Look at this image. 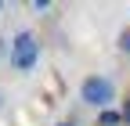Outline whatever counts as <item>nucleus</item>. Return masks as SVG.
<instances>
[{"label":"nucleus","mask_w":130,"mask_h":126,"mask_svg":"<svg viewBox=\"0 0 130 126\" xmlns=\"http://www.w3.org/2000/svg\"><path fill=\"white\" fill-rule=\"evenodd\" d=\"M79 101L90 104V108H98V112H105V108L116 101V83H112L108 76L94 72V76H87V79L79 83Z\"/></svg>","instance_id":"nucleus-1"},{"label":"nucleus","mask_w":130,"mask_h":126,"mask_svg":"<svg viewBox=\"0 0 130 126\" xmlns=\"http://www.w3.org/2000/svg\"><path fill=\"white\" fill-rule=\"evenodd\" d=\"M11 65L18 72H32L40 65V40L32 36L29 29L14 33V40H11Z\"/></svg>","instance_id":"nucleus-2"},{"label":"nucleus","mask_w":130,"mask_h":126,"mask_svg":"<svg viewBox=\"0 0 130 126\" xmlns=\"http://www.w3.org/2000/svg\"><path fill=\"white\" fill-rule=\"evenodd\" d=\"M98 126H123V112H116V108L98 112Z\"/></svg>","instance_id":"nucleus-3"},{"label":"nucleus","mask_w":130,"mask_h":126,"mask_svg":"<svg viewBox=\"0 0 130 126\" xmlns=\"http://www.w3.org/2000/svg\"><path fill=\"white\" fill-rule=\"evenodd\" d=\"M116 47H119L123 54H130V25L123 29V33H119V43H116Z\"/></svg>","instance_id":"nucleus-4"},{"label":"nucleus","mask_w":130,"mask_h":126,"mask_svg":"<svg viewBox=\"0 0 130 126\" xmlns=\"http://www.w3.org/2000/svg\"><path fill=\"white\" fill-rule=\"evenodd\" d=\"M29 7H32V11H47V7H51V0H32Z\"/></svg>","instance_id":"nucleus-5"},{"label":"nucleus","mask_w":130,"mask_h":126,"mask_svg":"<svg viewBox=\"0 0 130 126\" xmlns=\"http://www.w3.org/2000/svg\"><path fill=\"white\" fill-rule=\"evenodd\" d=\"M119 112H123V122H126V126H130V97H126V101H123V108H119Z\"/></svg>","instance_id":"nucleus-6"},{"label":"nucleus","mask_w":130,"mask_h":126,"mask_svg":"<svg viewBox=\"0 0 130 126\" xmlns=\"http://www.w3.org/2000/svg\"><path fill=\"white\" fill-rule=\"evenodd\" d=\"M54 126H76V122H72V119H61V122H54Z\"/></svg>","instance_id":"nucleus-7"},{"label":"nucleus","mask_w":130,"mask_h":126,"mask_svg":"<svg viewBox=\"0 0 130 126\" xmlns=\"http://www.w3.org/2000/svg\"><path fill=\"white\" fill-rule=\"evenodd\" d=\"M0 108H4V90H0Z\"/></svg>","instance_id":"nucleus-8"},{"label":"nucleus","mask_w":130,"mask_h":126,"mask_svg":"<svg viewBox=\"0 0 130 126\" xmlns=\"http://www.w3.org/2000/svg\"><path fill=\"white\" fill-rule=\"evenodd\" d=\"M0 11H4V4H0Z\"/></svg>","instance_id":"nucleus-9"}]
</instances>
